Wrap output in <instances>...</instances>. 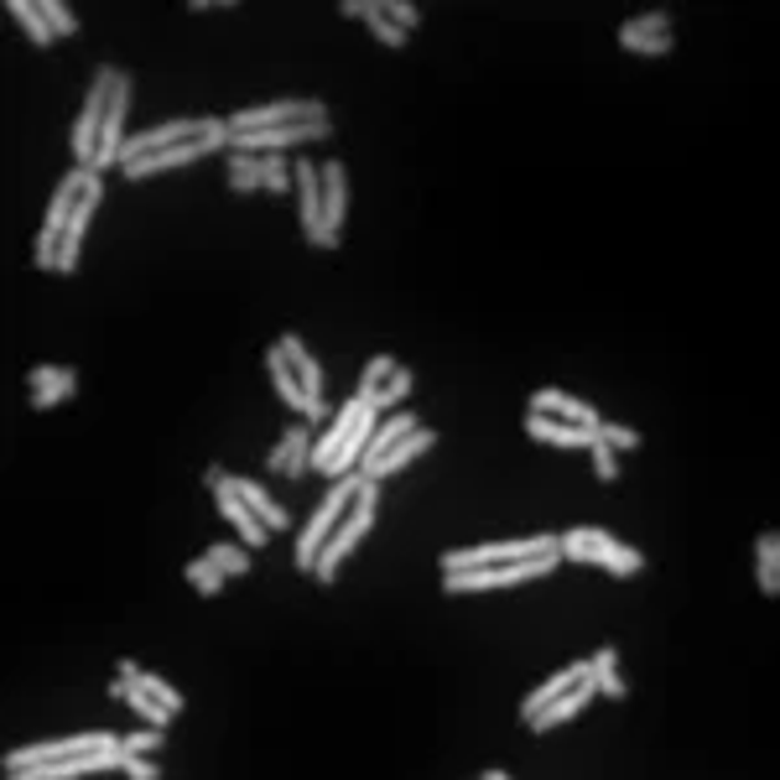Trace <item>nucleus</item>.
<instances>
[{
  "label": "nucleus",
  "mask_w": 780,
  "mask_h": 780,
  "mask_svg": "<svg viewBox=\"0 0 780 780\" xmlns=\"http://www.w3.org/2000/svg\"><path fill=\"white\" fill-rule=\"evenodd\" d=\"M360 489H364V474H349V479H334L328 484V495L318 500V510L307 516V525L297 531V557H292V567H297L302 578L318 567V552L328 546V536L339 531V520L349 516V505L360 500Z\"/></svg>",
  "instance_id": "f257e3e1"
},
{
  "label": "nucleus",
  "mask_w": 780,
  "mask_h": 780,
  "mask_svg": "<svg viewBox=\"0 0 780 780\" xmlns=\"http://www.w3.org/2000/svg\"><path fill=\"white\" fill-rule=\"evenodd\" d=\"M557 552H562V562L603 567L609 578H635V573H645L641 552H635V546H620V541L609 536V531H599V525H573V531H562Z\"/></svg>",
  "instance_id": "f03ea898"
},
{
  "label": "nucleus",
  "mask_w": 780,
  "mask_h": 780,
  "mask_svg": "<svg viewBox=\"0 0 780 780\" xmlns=\"http://www.w3.org/2000/svg\"><path fill=\"white\" fill-rule=\"evenodd\" d=\"M562 552H541V557L495 562V567H463V573H442V594H495V588H516V583H536L557 573Z\"/></svg>",
  "instance_id": "7ed1b4c3"
},
{
  "label": "nucleus",
  "mask_w": 780,
  "mask_h": 780,
  "mask_svg": "<svg viewBox=\"0 0 780 780\" xmlns=\"http://www.w3.org/2000/svg\"><path fill=\"white\" fill-rule=\"evenodd\" d=\"M370 525H375V484L364 479L360 500L349 505V516L339 520V531H334V536H328V546L318 552V567H313V578H318V583H334V578H339L343 557H349V552H354V546L370 536Z\"/></svg>",
  "instance_id": "20e7f679"
},
{
  "label": "nucleus",
  "mask_w": 780,
  "mask_h": 780,
  "mask_svg": "<svg viewBox=\"0 0 780 780\" xmlns=\"http://www.w3.org/2000/svg\"><path fill=\"white\" fill-rule=\"evenodd\" d=\"M115 79H121V68H110L100 63L94 68V83H89V100H83V115L74 125V161L94 172V161H100V136H104V115H110V94H115Z\"/></svg>",
  "instance_id": "39448f33"
},
{
  "label": "nucleus",
  "mask_w": 780,
  "mask_h": 780,
  "mask_svg": "<svg viewBox=\"0 0 780 780\" xmlns=\"http://www.w3.org/2000/svg\"><path fill=\"white\" fill-rule=\"evenodd\" d=\"M557 552V536H520V541H489V546H463V552H442L438 573H463V567H495V562H520Z\"/></svg>",
  "instance_id": "423d86ee"
},
{
  "label": "nucleus",
  "mask_w": 780,
  "mask_h": 780,
  "mask_svg": "<svg viewBox=\"0 0 780 780\" xmlns=\"http://www.w3.org/2000/svg\"><path fill=\"white\" fill-rule=\"evenodd\" d=\"M307 121H328V104L323 100H271V104H250L240 115H229V131H276V125H307Z\"/></svg>",
  "instance_id": "0eeeda50"
},
{
  "label": "nucleus",
  "mask_w": 780,
  "mask_h": 780,
  "mask_svg": "<svg viewBox=\"0 0 780 780\" xmlns=\"http://www.w3.org/2000/svg\"><path fill=\"white\" fill-rule=\"evenodd\" d=\"M297 140H334V121H307V125H276V131H245L235 136L229 131V151H245V157H276L286 146H297Z\"/></svg>",
  "instance_id": "6e6552de"
},
{
  "label": "nucleus",
  "mask_w": 780,
  "mask_h": 780,
  "mask_svg": "<svg viewBox=\"0 0 780 780\" xmlns=\"http://www.w3.org/2000/svg\"><path fill=\"white\" fill-rule=\"evenodd\" d=\"M115 734H74V739H53V744H26V749H11L5 760H0V770L16 780L26 765H53V760H68V755H83V749H100V744H110Z\"/></svg>",
  "instance_id": "1a4fd4ad"
},
{
  "label": "nucleus",
  "mask_w": 780,
  "mask_h": 780,
  "mask_svg": "<svg viewBox=\"0 0 780 780\" xmlns=\"http://www.w3.org/2000/svg\"><path fill=\"white\" fill-rule=\"evenodd\" d=\"M203 484L214 489V505H219V516L229 520L235 531H240V536H245V546H265V531H271V525H265V520H260L256 510H250V505H245L240 495L229 489V479H224V468H219V463H214V468L203 474Z\"/></svg>",
  "instance_id": "9d476101"
},
{
  "label": "nucleus",
  "mask_w": 780,
  "mask_h": 780,
  "mask_svg": "<svg viewBox=\"0 0 780 780\" xmlns=\"http://www.w3.org/2000/svg\"><path fill=\"white\" fill-rule=\"evenodd\" d=\"M89 182H94V172H89V167H74L68 178H58V193H53V203H47V219H42V240H58L63 229H68V219L79 214L83 193H89Z\"/></svg>",
  "instance_id": "9b49d317"
},
{
  "label": "nucleus",
  "mask_w": 780,
  "mask_h": 780,
  "mask_svg": "<svg viewBox=\"0 0 780 780\" xmlns=\"http://www.w3.org/2000/svg\"><path fill=\"white\" fill-rule=\"evenodd\" d=\"M427 448H438V432H427V427H417V432H406V438L396 442V448H385L375 463H360V474L370 484H381V479H396L406 463H417Z\"/></svg>",
  "instance_id": "f8f14e48"
},
{
  "label": "nucleus",
  "mask_w": 780,
  "mask_h": 780,
  "mask_svg": "<svg viewBox=\"0 0 780 780\" xmlns=\"http://www.w3.org/2000/svg\"><path fill=\"white\" fill-rule=\"evenodd\" d=\"M594 698H599V692H594V681L578 677L573 687H567V692H562L557 702H546V708H541V713H536L531 723H525V728H531V734H552V728H562V723L578 719V713H583V708H588Z\"/></svg>",
  "instance_id": "ddd939ff"
},
{
  "label": "nucleus",
  "mask_w": 780,
  "mask_h": 780,
  "mask_svg": "<svg viewBox=\"0 0 780 780\" xmlns=\"http://www.w3.org/2000/svg\"><path fill=\"white\" fill-rule=\"evenodd\" d=\"M525 438L546 442V448H588L599 438V427H573V421H557V417H541V411H525Z\"/></svg>",
  "instance_id": "4468645a"
},
{
  "label": "nucleus",
  "mask_w": 780,
  "mask_h": 780,
  "mask_svg": "<svg viewBox=\"0 0 780 780\" xmlns=\"http://www.w3.org/2000/svg\"><path fill=\"white\" fill-rule=\"evenodd\" d=\"M375 427H381V411H375V406H364L360 421H354V432L343 438V448L334 453V459H328V468H323V474H334V479H349V474L360 468V459H364V448H370V432H375Z\"/></svg>",
  "instance_id": "2eb2a0df"
},
{
  "label": "nucleus",
  "mask_w": 780,
  "mask_h": 780,
  "mask_svg": "<svg viewBox=\"0 0 780 780\" xmlns=\"http://www.w3.org/2000/svg\"><path fill=\"white\" fill-rule=\"evenodd\" d=\"M531 411H541V417H557V421H573V427H599V411L588 406V400L567 396V391H557V385H546V391H536L531 396Z\"/></svg>",
  "instance_id": "dca6fc26"
},
{
  "label": "nucleus",
  "mask_w": 780,
  "mask_h": 780,
  "mask_svg": "<svg viewBox=\"0 0 780 780\" xmlns=\"http://www.w3.org/2000/svg\"><path fill=\"white\" fill-rule=\"evenodd\" d=\"M224 479H229V489H235V495H240V500L250 505V510H256V516L265 520L271 531H292V510H286V505H281L276 495L265 489V484H256V479H240V474H224Z\"/></svg>",
  "instance_id": "f3484780"
},
{
  "label": "nucleus",
  "mask_w": 780,
  "mask_h": 780,
  "mask_svg": "<svg viewBox=\"0 0 780 780\" xmlns=\"http://www.w3.org/2000/svg\"><path fill=\"white\" fill-rule=\"evenodd\" d=\"M578 677H588V660H567L562 671H552V677L541 681L536 692H525V702H520V723H531V719L541 713V708H546V702H557L562 692H567V687H573Z\"/></svg>",
  "instance_id": "a211bd4d"
},
{
  "label": "nucleus",
  "mask_w": 780,
  "mask_h": 780,
  "mask_svg": "<svg viewBox=\"0 0 780 780\" xmlns=\"http://www.w3.org/2000/svg\"><path fill=\"white\" fill-rule=\"evenodd\" d=\"M292 182H297V208H302V235L323 224V167L313 161H297L292 167Z\"/></svg>",
  "instance_id": "6ab92c4d"
},
{
  "label": "nucleus",
  "mask_w": 780,
  "mask_h": 780,
  "mask_svg": "<svg viewBox=\"0 0 780 780\" xmlns=\"http://www.w3.org/2000/svg\"><path fill=\"white\" fill-rule=\"evenodd\" d=\"M588 681H594V692L609 702L630 698V681L620 677V651H614V645H599V656L588 660Z\"/></svg>",
  "instance_id": "aec40b11"
},
{
  "label": "nucleus",
  "mask_w": 780,
  "mask_h": 780,
  "mask_svg": "<svg viewBox=\"0 0 780 780\" xmlns=\"http://www.w3.org/2000/svg\"><path fill=\"white\" fill-rule=\"evenodd\" d=\"M349 214V167L343 161H323V224L339 229Z\"/></svg>",
  "instance_id": "412c9836"
},
{
  "label": "nucleus",
  "mask_w": 780,
  "mask_h": 780,
  "mask_svg": "<svg viewBox=\"0 0 780 780\" xmlns=\"http://www.w3.org/2000/svg\"><path fill=\"white\" fill-rule=\"evenodd\" d=\"M265 375H271V385H276V396L286 400L292 411H302V417H307V406H313L318 396H307V391H302V381L292 375V364H286V354H281L276 343L265 349Z\"/></svg>",
  "instance_id": "4be33fe9"
},
{
  "label": "nucleus",
  "mask_w": 780,
  "mask_h": 780,
  "mask_svg": "<svg viewBox=\"0 0 780 780\" xmlns=\"http://www.w3.org/2000/svg\"><path fill=\"white\" fill-rule=\"evenodd\" d=\"M276 349L286 354V364H292V375L302 381V391H307V396H323V364L313 360V349H307L297 334H281Z\"/></svg>",
  "instance_id": "5701e85b"
},
{
  "label": "nucleus",
  "mask_w": 780,
  "mask_h": 780,
  "mask_svg": "<svg viewBox=\"0 0 780 780\" xmlns=\"http://www.w3.org/2000/svg\"><path fill=\"white\" fill-rule=\"evenodd\" d=\"M755 583H760L765 599L780 594V536L776 531H765V536L755 541Z\"/></svg>",
  "instance_id": "b1692460"
},
{
  "label": "nucleus",
  "mask_w": 780,
  "mask_h": 780,
  "mask_svg": "<svg viewBox=\"0 0 780 780\" xmlns=\"http://www.w3.org/2000/svg\"><path fill=\"white\" fill-rule=\"evenodd\" d=\"M5 16H16V26L37 42V47H53V42H58L53 26H47V16H42V0H5Z\"/></svg>",
  "instance_id": "393cba45"
},
{
  "label": "nucleus",
  "mask_w": 780,
  "mask_h": 780,
  "mask_svg": "<svg viewBox=\"0 0 780 780\" xmlns=\"http://www.w3.org/2000/svg\"><path fill=\"white\" fill-rule=\"evenodd\" d=\"M421 421L411 417V411H396V417L391 421H381V427H375V432H370V448H364V459L360 463H375L385 453V448H396L400 438H406V432H417Z\"/></svg>",
  "instance_id": "a878e982"
},
{
  "label": "nucleus",
  "mask_w": 780,
  "mask_h": 780,
  "mask_svg": "<svg viewBox=\"0 0 780 780\" xmlns=\"http://www.w3.org/2000/svg\"><path fill=\"white\" fill-rule=\"evenodd\" d=\"M74 396H79V370H68V364H63L53 381L32 391V411H53V406H63V400H74Z\"/></svg>",
  "instance_id": "bb28decb"
},
{
  "label": "nucleus",
  "mask_w": 780,
  "mask_h": 780,
  "mask_svg": "<svg viewBox=\"0 0 780 780\" xmlns=\"http://www.w3.org/2000/svg\"><path fill=\"white\" fill-rule=\"evenodd\" d=\"M203 557L214 562V567H219L224 578H245V573L256 567V557H250V546H235V541H214V546H208Z\"/></svg>",
  "instance_id": "cd10ccee"
},
{
  "label": "nucleus",
  "mask_w": 780,
  "mask_h": 780,
  "mask_svg": "<svg viewBox=\"0 0 780 780\" xmlns=\"http://www.w3.org/2000/svg\"><path fill=\"white\" fill-rule=\"evenodd\" d=\"M125 702L136 708V719H140V723H157V728H167V723L178 719V713H172L167 702H157V698H151V692H146L140 681H125Z\"/></svg>",
  "instance_id": "c85d7f7f"
},
{
  "label": "nucleus",
  "mask_w": 780,
  "mask_h": 780,
  "mask_svg": "<svg viewBox=\"0 0 780 780\" xmlns=\"http://www.w3.org/2000/svg\"><path fill=\"white\" fill-rule=\"evenodd\" d=\"M411 385H417V375H411V370H406V364H400L396 375H391V381H385L381 391H375V396H370V406H375V411H391V406H400V400L411 396Z\"/></svg>",
  "instance_id": "c756f323"
},
{
  "label": "nucleus",
  "mask_w": 780,
  "mask_h": 780,
  "mask_svg": "<svg viewBox=\"0 0 780 780\" xmlns=\"http://www.w3.org/2000/svg\"><path fill=\"white\" fill-rule=\"evenodd\" d=\"M182 573H188V583L199 588L203 599H219V594H224V573H219V567H214L208 557H193L188 567H182Z\"/></svg>",
  "instance_id": "7c9ffc66"
},
{
  "label": "nucleus",
  "mask_w": 780,
  "mask_h": 780,
  "mask_svg": "<svg viewBox=\"0 0 780 780\" xmlns=\"http://www.w3.org/2000/svg\"><path fill=\"white\" fill-rule=\"evenodd\" d=\"M396 370H400V364H396V360H391V354H375V360L364 364V375H360V385H354V396H360V400H370V396H375V391H381V385H385V381H391V375H396Z\"/></svg>",
  "instance_id": "2f4dec72"
},
{
  "label": "nucleus",
  "mask_w": 780,
  "mask_h": 780,
  "mask_svg": "<svg viewBox=\"0 0 780 780\" xmlns=\"http://www.w3.org/2000/svg\"><path fill=\"white\" fill-rule=\"evenodd\" d=\"M42 16H47V26H53V37H79V16H74V5L68 0H42Z\"/></svg>",
  "instance_id": "473e14b6"
},
{
  "label": "nucleus",
  "mask_w": 780,
  "mask_h": 780,
  "mask_svg": "<svg viewBox=\"0 0 780 780\" xmlns=\"http://www.w3.org/2000/svg\"><path fill=\"white\" fill-rule=\"evenodd\" d=\"M624 37H671V11H645V16L624 21Z\"/></svg>",
  "instance_id": "72a5a7b5"
},
{
  "label": "nucleus",
  "mask_w": 780,
  "mask_h": 780,
  "mask_svg": "<svg viewBox=\"0 0 780 780\" xmlns=\"http://www.w3.org/2000/svg\"><path fill=\"white\" fill-rule=\"evenodd\" d=\"M125 681H140V687H146V692H151L157 702H167L172 713H182V708H188V698H182V692H178V687H172L167 677H157V671H140V677H125Z\"/></svg>",
  "instance_id": "f704fd0d"
},
{
  "label": "nucleus",
  "mask_w": 780,
  "mask_h": 780,
  "mask_svg": "<svg viewBox=\"0 0 780 780\" xmlns=\"http://www.w3.org/2000/svg\"><path fill=\"white\" fill-rule=\"evenodd\" d=\"M161 744H167V728H157V723H151V728H136V734H125L121 749H125V755H157Z\"/></svg>",
  "instance_id": "c9c22d12"
},
{
  "label": "nucleus",
  "mask_w": 780,
  "mask_h": 780,
  "mask_svg": "<svg viewBox=\"0 0 780 780\" xmlns=\"http://www.w3.org/2000/svg\"><path fill=\"white\" fill-rule=\"evenodd\" d=\"M381 11H385V21H391V26H400V32H406V37L421 26V11L411 5V0H381Z\"/></svg>",
  "instance_id": "e433bc0d"
},
{
  "label": "nucleus",
  "mask_w": 780,
  "mask_h": 780,
  "mask_svg": "<svg viewBox=\"0 0 780 780\" xmlns=\"http://www.w3.org/2000/svg\"><path fill=\"white\" fill-rule=\"evenodd\" d=\"M297 432L302 427H286L276 438V448L265 453V474H286V463H292V448H297Z\"/></svg>",
  "instance_id": "4c0bfd02"
},
{
  "label": "nucleus",
  "mask_w": 780,
  "mask_h": 780,
  "mask_svg": "<svg viewBox=\"0 0 780 780\" xmlns=\"http://www.w3.org/2000/svg\"><path fill=\"white\" fill-rule=\"evenodd\" d=\"M588 453H594V474H599V484L620 479V463H614V448H609V442L594 438V442H588Z\"/></svg>",
  "instance_id": "58836bf2"
},
{
  "label": "nucleus",
  "mask_w": 780,
  "mask_h": 780,
  "mask_svg": "<svg viewBox=\"0 0 780 780\" xmlns=\"http://www.w3.org/2000/svg\"><path fill=\"white\" fill-rule=\"evenodd\" d=\"M599 438L609 442V448H614V453H630V448H641V432H635V427H624V421H599Z\"/></svg>",
  "instance_id": "ea45409f"
},
{
  "label": "nucleus",
  "mask_w": 780,
  "mask_h": 780,
  "mask_svg": "<svg viewBox=\"0 0 780 780\" xmlns=\"http://www.w3.org/2000/svg\"><path fill=\"white\" fill-rule=\"evenodd\" d=\"M620 47L624 53H641V58H666V53H671V37H624L620 32Z\"/></svg>",
  "instance_id": "a19ab883"
},
{
  "label": "nucleus",
  "mask_w": 780,
  "mask_h": 780,
  "mask_svg": "<svg viewBox=\"0 0 780 780\" xmlns=\"http://www.w3.org/2000/svg\"><path fill=\"white\" fill-rule=\"evenodd\" d=\"M286 188H292V161L265 157V193H286Z\"/></svg>",
  "instance_id": "79ce46f5"
},
{
  "label": "nucleus",
  "mask_w": 780,
  "mask_h": 780,
  "mask_svg": "<svg viewBox=\"0 0 780 780\" xmlns=\"http://www.w3.org/2000/svg\"><path fill=\"white\" fill-rule=\"evenodd\" d=\"M370 32H375V42H385V47H406V42H411L406 32H400V26H391V21H385V11L370 21Z\"/></svg>",
  "instance_id": "37998d69"
},
{
  "label": "nucleus",
  "mask_w": 780,
  "mask_h": 780,
  "mask_svg": "<svg viewBox=\"0 0 780 780\" xmlns=\"http://www.w3.org/2000/svg\"><path fill=\"white\" fill-rule=\"evenodd\" d=\"M339 16H349V21H375V16H381V0H343Z\"/></svg>",
  "instance_id": "c03bdc74"
},
{
  "label": "nucleus",
  "mask_w": 780,
  "mask_h": 780,
  "mask_svg": "<svg viewBox=\"0 0 780 780\" xmlns=\"http://www.w3.org/2000/svg\"><path fill=\"white\" fill-rule=\"evenodd\" d=\"M229 193H235V199H245V193H256V188H265V182L256 178V172H240V167H229Z\"/></svg>",
  "instance_id": "a18cd8bd"
},
{
  "label": "nucleus",
  "mask_w": 780,
  "mask_h": 780,
  "mask_svg": "<svg viewBox=\"0 0 780 780\" xmlns=\"http://www.w3.org/2000/svg\"><path fill=\"white\" fill-rule=\"evenodd\" d=\"M125 776L157 780V776H161V765H151V755H125Z\"/></svg>",
  "instance_id": "49530a36"
},
{
  "label": "nucleus",
  "mask_w": 780,
  "mask_h": 780,
  "mask_svg": "<svg viewBox=\"0 0 780 780\" xmlns=\"http://www.w3.org/2000/svg\"><path fill=\"white\" fill-rule=\"evenodd\" d=\"M302 240L313 245V250H339V229H328V224H318V229H307Z\"/></svg>",
  "instance_id": "de8ad7c7"
}]
</instances>
